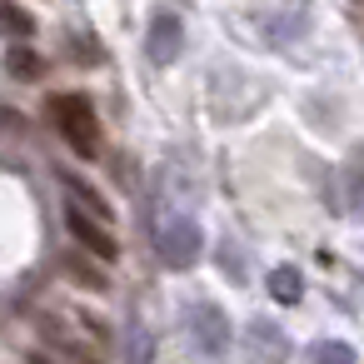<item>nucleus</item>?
I'll use <instances>...</instances> for the list:
<instances>
[{"instance_id": "f257e3e1", "label": "nucleus", "mask_w": 364, "mask_h": 364, "mask_svg": "<svg viewBox=\"0 0 364 364\" xmlns=\"http://www.w3.org/2000/svg\"><path fill=\"white\" fill-rule=\"evenodd\" d=\"M150 230H155V250H160V259H165L170 269H190V264L205 255V230H200V220L185 215V210H175V205H160Z\"/></svg>"}, {"instance_id": "f03ea898", "label": "nucleus", "mask_w": 364, "mask_h": 364, "mask_svg": "<svg viewBox=\"0 0 364 364\" xmlns=\"http://www.w3.org/2000/svg\"><path fill=\"white\" fill-rule=\"evenodd\" d=\"M50 120H55V130L65 135V145L75 150V155H95L100 150V125H95V110H90V100L85 95H55L50 100Z\"/></svg>"}, {"instance_id": "7ed1b4c3", "label": "nucleus", "mask_w": 364, "mask_h": 364, "mask_svg": "<svg viewBox=\"0 0 364 364\" xmlns=\"http://www.w3.org/2000/svg\"><path fill=\"white\" fill-rule=\"evenodd\" d=\"M185 319H190L185 329H190V344H195L200 359H220V354L230 349V314H225L220 304L200 299V304H190Z\"/></svg>"}, {"instance_id": "20e7f679", "label": "nucleus", "mask_w": 364, "mask_h": 364, "mask_svg": "<svg viewBox=\"0 0 364 364\" xmlns=\"http://www.w3.org/2000/svg\"><path fill=\"white\" fill-rule=\"evenodd\" d=\"M65 230L80 240V250H90L95 259H115L120 255V245H115V230L105 225V220H95L90 210H80V205H65Z\"/></svg>"}, {"instance_id": "39448f33", "label": "nucleus", "mask_w": 364, "mask_h": 364, "mask_svg": "<svg viewBox=\"0 0 364 364\" xmlns=\"http://www.w3.org/2000/svg\"><path fill=\"white\" fill-rule=\"evenodd\" d=\"M180 46H185V21H180L175 11H155V21H150V36H145V50H150V60H155V65H170V60L180 55Z\"/></svg>"}, {"instance_id": "423d86ee", "label": "nucleus", "mask_w": 364, "mask_h": 364, "mask_svg": "<svg viewBox=\"0 0 364 364\" xmlns=\"http://www.w3.org/2000/svg\"><path fill=\"white\" fill-rule=\"evenodd\" d=\"M245 354H250V364H284L289 339H284V329L274 319H255L250 334H245Z\"/></svg>"}, {"instance_id": "0eeeda50", "label": "nucleus", "mask_w": 364, "mask_h": 364, "mask_svg": "<svg viewBox=\"0 0 364 364\" xmlns=\"http://www.w3.org/2000/svg\"><path fill=\"white\" fill-rule=\"evenodd\" d=\"M339 190H344V210L364 215V145L349 155V165L339 170Z\"/></svg>"}, {"instance_id": "6e6552de", "label": "nucleus", "mask_w": 364, "mask_h": 364, "mask_svg": "<svg viewBox=\"0 0 364 364\" xmlns=\"http://www.w3.org/2000/svg\"><path fill=\"white\" fill-rule=\"evenodd\" d=\"M125 364H155V339L140 319L125 324Z\"/></svg>"}, {"instance_id": "1a4fd4ad", "label": "nucleus", "mask_w": 364, "mask_h": 364, "mask_svg": "<svg viewBox=\"0 0 364 364\" xmlns=\"http://www.w3.org/2000/svg\"><path fill=\"white\" fill-rule=\"evenodd\" d=\"M269 294H274L279 304H294V299L304 294V279H299V269H289V264L269 269Z\"/></svg>"}, {"instance_id": "9d476101", "label": "nucleus", "mask_w": 364, "mask_h": 364, "mask_svg": "<svg viewBox=\"0 0 364 364\" xmlns=\"http://www.w3.org/2000/svg\"><path fill=\"white\" fill-rule=\"evenodd\" d=\"M309 364H359V354H354V344H344V339H319V344L309 349Z\"/></svg>"}, {"instance_id": "9b49d317", "label": "nucleus", "mask_w": 364, "mask_h": 364, "mask_svg": "<svg viewBox=\"0 0 364 364\" xmlns=\"http://www.w3.org/2000/svg\"><path fill=\"white\" fill-rule=\"evenodd\" d=\"M0 26H6L11 36H31V31H36V21H31L26 11H16L11 0H0Z\"/></svg>"}, {"instance_id": "f8f14e48", "label": "nucleus", "mask_w": 364, "mask_h": 364, "mask_svg": "<svg viewBox=\"0 0 364 364\" xmlns=\"http://www.w3.org/2000/svg\"><path fill=\"white\" fill-rule=\"evenodd\" d=\"M6 65H11V70H16V75H36V70H41V60H36V55H31V50H21V46H16V50H11V55H6Z\"/></svg>"}]
</instances>
